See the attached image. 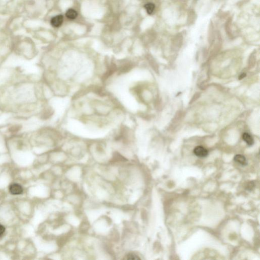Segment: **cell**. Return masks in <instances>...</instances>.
<instances>
[{
    "mask_svg": "<svg viewBox=\"0 0 260 260\" xmlns=\"http://www.w3.org/2000/svg\"><path fill=\"white\" fill-rule=\"evenodd\" d=\"M64 20L63 15H56L51 20L50 23L52 26L54 28H58L62 24Z\"/></svg>",
    "mask_w": 260,
    "mask_h": 260,
    "instance_id": "3",
    "label": "cell"
},
{
    "mask_svg": "<svg viewBox=\"0 0 260 260\" xmlns=\"http://www.w3.org/2000/svg\"><path fill=\"white\" fill-rule=\"evenodd\" d=\"M9 191L12 195H18L23 193L24 189L22 186L18 183H12L9 187Z\"/></svg>",
    "mask_w": 260,
    "mask_h": 260,
    "instance_id": "1",
    "label": "cell"
},
{
    "mask_svg": "<svg viewBox=\"0 0 260 260\" xmlns=\"http://www.w3.org/2000/svg\"><path fill=\"white\" fill-rule=\"evenodd\" d=\"M242 138L243 140L245 141L247 145L249 146L253 145L254 143V139L249 134L246 133H244L243 134Z\"/></svg>",
    "mask_w": 260,
    "mask_h": 260,
    "instance_id": "6",
    "label": "cell"
},
{
    "mask_svg": "<svg viewBox=\"0 0 260 260\" xmlns=\"http://www.w3.org/2000/svg\"><path fill=\"white\" fill-rule=\"evenodd\" d=\"M144 8L148 14H152L155 9V5L154 3H148L145 5Z\"/></svg>",
    "mask_w": 260,
    "mask_h": 260,
    "instance_id": "7",
    "label": "cell"
},
{
    "mask_svg": "<svg viewBox=\"0 0 260 260\" xmlns=\"http://www.w3.org/2000/svg\"><path fill=\"white\" fill-rule=\"evenodd\" d=\"M5 231V228L0 223V237L2 236Z\"/></svg>",
    "mask_w": 260,
    "mask_h": 260,
    "instance_id": "9",
    "label": "cell"
},
{
    "mask_svg": "<svg viewBox=\"0 0 260 260\" xmlns=\"http://www.w3.org/2000/svg\"><path fill=\"white\" fill-rule=\"evenodd\" d=\"M245 76V74H242V75H241L240 76V77H239V79H242L243 77H244Z\"/></svg>",
    "mask_w": 260,
    "mask_h": 260,
    "instance_id": "11",
    "label": "cell"
},
{
    "mask_svg": "<svg viewBox=\"0 0 260 260\" xmlns=\"http://www.w3.org/2000/svg\"><path fill=\"white\" fill-rule=\"evenodd\" d=\"M194 154L199 158H205L208 156V152L205 148L201 146H198L194 150Z\"/></svg>",
    "mask_w": 260,
    "mask_h": 260,
    "instance_id": "2",
    "label": "cell"
},
{
    "mask_svg": "<svg viewBox=\"0 0 260 260\" xmlns=\"http://www.w3.org/2000/svg\"><path fill=\"white\" fill-rule=\"evenodd\" d=\"M255 186V185H254V183L253 182H250V183H249V185L248 186H247V190H251V189L252 188Z\"/></svg>",
    "mask_w": 260,
    "mask_h": 260,
    "instance_id": "10",
    "label": "cell"
},
{
    "mask_svg": "<svg viewBox=\"0 0 260 260\" xmlns=\"http://www.w3.org/2000/svg\"><path fill=\"white\" fill-rule=\"evenodd\" d=\"M234 160L235 162H238L242 166H246L247 165L246 159L244 156L241 154H237L234 156Z\"/></svg>",
    "mask_w": 260,
    "mask_h": 260,
    "instance_id": "4",
    "label": "cell"
},
{
    "mask_svg": "<svg viewBox=\"0 0 260 260\" xmlns=\"http://www.w3.org/2000/svg\"><path fill=\"white\" fill-rule=\"evenodd\" d=\"M77 12L74 9H68L66 13V17L71 20H75L77 17Z\"/></svg>",
    "mask_w": 260,
    "mask_h": 260,
    "instance_id": "5",
    "label": "cell"
},
{
    "mask_svg": "<svg viewBox=\"0 0 260 260\" xmlns=\"http://www.w3.org/2000/svg\"><path fill=\"white\" fill-rule=\"evenodd\" d=\"M127 259L128 260H139L140 258H139L137 255L134 254H129L127 256Z\"/></svg>",
    "mask_w": 260,
    "mask_h": 260,
    "instance_id": "8",
    "label": "cell"
}]
</instances>
